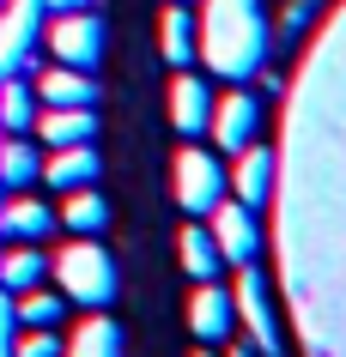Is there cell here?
Wrapping results in <instances>:
<instances>
[{
	"label": "cell",
	"instance_id": "17",
	"mask_svg": "<svg viewBox=\"0 0 346 357\" xmlns=\"http://www.w3.org/2000/svg\"><path fill=\"white\" fill-rule=\"evenodd\" d=\"M49 279V255H43L37 243H13L6 255H0V291H31V284Z\"/></svg>",
	"mask_w": 346,
	"mask_h": 357
},
{
	"label": "cell",
	"instance_id": "19",
	"mask_svg": "<svg viewBox=\"0 0 346 357\" xmlns=\"http://www.w3.org/2000/svg\"><path fill=\"white\" fill-rule=\"evenodd\" d=\"M182 273H189L194 284L201 279H219V266H225V255H219V243H212V230L207 225H182Z\"/></svg>",
	"mask_w": 346,
	"mask_h": 357
},
{
	"label": "cell",
	"instance_id": "24",
	"mask_svg": "<svg viewBox=\"0 0 346 357\" xmlns=\"http://www.w3.org/2000/svg\"><path fill=\"white\" fill-rule=\"evenodd\" d=\"M310 19H316V0H291V6H286V37H298Z\"/></svg>",
	"mask_w": 346,
	"mask_h": 357
},
{
	"label": "cell",
	"instance_id": "27",
	"mask_svg": "<svg viewBox=\"0 0 346 357\" xmlns=\"http://www.w3.org/2000/svg\"><path fill=\"white\" fill-rule=\"evenodd\" d=\"M194 357H219V345H201V351H194Z\"/></svg>",
	"mask_w": 346,
	"mask_h": 357
},
{
	"label": "cell",
	"instance_id": "8",
	"mask_svg": "<svg viewBox=\"0 0 346 357\" xmlns=\"http://www.w3.org/2000/svg\"><path fill=\"white\" fill-rule=\"evenodd\" d=\"M189 327L201 345H225L231 333H237V297H231L219 279H201L189 297Z\"/></svg>",
	"mask_w": 346,
	"mask_h": 357
},
{
	"label": "cell",
	"instance_id": "25",
	"mask_svg": "<svg viewBox=\"0 0 346 357\" xmlns=\"http://www.w3.org/2000/svg\"><path fill=\"white\" fill-rule=\"evenodd\" d=\"M37 6H49V13H73V6H92V0H37Z\"/></svg>",
	"mask_w": 346,
	"mask_h": 357
},
{
	"label": "cell",
	"instance_id": "9",
	"mask_svg": "<svg viewBox=\"0 0 346 357\" xmlns=\"http://www.w3.org/2000/svg\"><path fill=\"white\" fill-rule=\"evenodd\" d=\"M231 188H237L243 206L261 212L273 194H280V151H273V146H243V151H237V176H231Z\"/></svg>",
	"mask_w": 346,
	"mask_h": 357
},
{
	"label": "cell",
	"instance_id": "2",
	"mask_svg": "<svg viewBox=\"0 0 346 357\" xmlns=\"http://www.w3.org/2000/svg\"><path fill=\"white\" fill-rule=\"evenodd\" d=\"M49 273H55L61 297H67V303H79V309H110V303H115V291H122L110 248L97 243V236H73V243H67V248L55 255V261H49Z\"/></svg>",
	"mask_w": 346,
	"mask_h": 357
},
{
	"label": "cell",
	"instance_id": "4",
	"mask_svg": "<svg viewBox=\"0 0 346 357\" xmlns=\"http://www.w3.org/2000/svg\"><path fill=\"white\" fill-rule=\"evenodd\" d=\"M49 55H55L61 67H85V73H92L97 61H103V19H97L92 6L55 13V24H49Z\"/></svg>",
	"mask_w": 346,
	"mask_h": 357
},
{
	"label": "cell",
	"instance_id": "22",
	"mask_svg": "<svg viewBox=\"0 0 346 357\" xmlns=\"http://www.w3.org/2000/svg\"><path fill=\"white\" fill-rule=\"evenodd\" d=\"M19 327H55L61 315H67V297L61 291H43V284H31V291H19Z\"/></svg>",
	"mask_w": 346,
	"mask_h": 357
},
{
	"label": "cell",
	"instance_id": "1",
	"mask_svg": "<svg viewBox=\"0 0 346 357\" xmlns=\"http://www.w3.org/2000/svg\"><path fill=\"white\" fill-rule=\"evenodd\" d=\"M268 13L261 0H201V19H194V55L207 61V73L243 85L268 67Z\"/></svg>",
	"mask_w": 346,
	"mask_h": 357
},
{
	"label": "cell",
	"instance_id": "26",
	"mask_svg": "<svg viewBox=\"0 0 346 357\" xmlns=\"http://www.w3.org/2000/svg\"><path fill=\"white\" fill-rule=\"evenodd\" d=\"M225 345H231V339H225ZM225 357H261V351H255V345H231Z\"/></svg>",
	"mask_w": 346,
	"mask_h": 357
},
{
	"label": "cell",
	"instance_id": "16",
	"mask_svg": "<svg viewBox=\"0 0 346 357\" xmlns=\"http://www.w3.org/2000/svg\"><path fill=\"white\" fill-rule=\"evenodd\" d=\"M37 176H43V151L31 146V133H6L0 139V188L24 194Z\"/></svg>",
	"mask_w": 346,
	"mask_h": 357
},
{
	"label": "cell",
	"instance_id": "13",
	"mask_svg": "<svg viewBox=\"0 0 346 357\" xmlns=\"http://www.w3.org/2000/svg\"><path fill=\"white\" fill-rule=\"evenodd\" d=\"M61 357H128V339H122V327L110 315L92 309V321H79L73 339H61Z\"/></svg>",
	"mask_w": 346,
	"mask_h": 357
},
{
	"label": "cell",
	"instance_id": "20",
	"mask_svg": "<svg viewBox=\"0 0 346 357\" xmlns=\"http://www.w3.org/2000/svg\"><path fill=\"white\" fill-rule=\"evenodd\" d=\"M37 121V85H24V73L0 79V128L6 133H31Z\"/></svg>",
	"mask_w": 346,
	"mask_h": 357
},
{
	"label": "cell",
	"instance_id": "6",
	"mask_svg": "<svg viewBox=\"0 0 346 357\" xmlns=\"http://www.w3.org/2000/svg\"><path fill=\"white\" fill-rule=\"evenodd\" d=\"M237 321L250 327V345L261 357H280V321H273V303H268V273H255V261L237 279Z\"/></svg>",
	"mask_w": 346,
	"mask_h": 357
},
{
	"label": "cell",
	"instance_id": "21",
	"mask_svg": "<svg viewBox=\"0 0 346 357\" xmlns=\"http://www.w3.org/2000/svg\"><path fill=\"white\" fill-rule=\"evenodd\" d=\"M55 225H67L73 236H103V225H110V206H103V194H97V188H73Z\"/></svg>",
	"mask_w": 346,
	"mask_h": 357
},
{
	"label": "cell",
	"instance_id": "23",
	"mask_svg": "<svg viewBox=\"0 0 346 357\" xmlns=\"http://www.w3.org/2000/svg\"><path fill=\"white\" fill-rule=\"evenodd\" d=\"M13 357H61V333L55 327H24L19 345H13Z\"/></svg>",
	"mask_w": 346,
	"mask_h": 357
},
{
	"label": "cell",
	"instance_id": "15",
	"mask_svg": "<svg viewBox=\"0 0 346 357\" xmlns=\"http://www.w3.org/2000/svg\"><path fill=\"white\" fill-rule=\"evenodd\" d=\"M31 133H37L43 146H85V139H97V109H43L37 121H31Z\"/></svg>",
	"mask_w": 346,
	"mask_h": 357
},
{
	"label": "cell",
	"instance_id": "7",
	"mask_svg": "<svg viewBox=\"0 0 346 357\" xmlns=\"http://www.w3.org/2000/svg\"><path fill=\"white\" fill-rule=\"evenodd\" d=\"M207 230H212V243H219V255L231 266H250L261 255V225H255V206H243V200H219Z\"/></svg>",
	"mask_w": 346,
	"mask_h": 357
},
{
	"label": "cell",
	"instance_id": "11",
	"mask_svg": "<svg viewBox=\"0 0 346 357\" xmlns=\"http://www.w3.org/2000/svg\"><path fill=\"white\" fill-rule=\"evenodd\" d=\"M212 121V85L194 73H176L171 79V128L182 133V139H201Z\"/></svg>",
	"mask_w": 346,
	"mask_h": 357
},
{
	"label": "cell",
	"instance_id": "3",
	"mask_svg": "<svg viewBox=\"0 0 346 357\" xmlns=\"http://www.w3.org/2000/svg\"><path fill=\"white\" fill-rule=\"evenodd\" d=\"M176 206L182 212H194V218H207L219 200H225V188H231V176H225V164H219V151H207V146H182L176 151Z\"/></svg>",
	"mask_w": 346,
	"mask_h": 357
},
{
	"label": "cell",
	"instance_id": "29",
	"mask_svg": "<svg viewBox=\"0 0 346 357\" xmlns=\"http://www.w3.org/2000/svg\"><path fill=\"white\" fill-rule=\"evenodd\" d=\"M182 6H189V0H182Z\"/></svg>",
	"mask_w": 346,
	"mask_h": 357
},
{
	"label": "cell",
	"instance_id": "14",
	"mask_svg": "<svg viewBox=\"0 0 346 357\" xmlns=\"http://www.w3.org/2000/svg\"><path fill=\"white\" fill-rule=\"evenodd\" d=\"M49 230H55V212L43 206V200H31V194H13L0 206V236L6 243H43Z\"/></svg>",
	"mask_w": 346,
	"mask_h": 357
},
{
	"label": "cell",
	"instance_id": "18",
	"mask_svg": "<svg viewBox=\"0 0 346 357\" xmlns=\"http://www.w3.org/2000/svg\"><path fill=\"white\" fill-rule=\"evenodd\" d=\"M158 49H164L171 67H189L194 61V13L182 6V0L164 6V19H158Z\"/></svg>",
	"mask_w": 346,
	"mask_h": 357
},
{
	"label": "cell",
	"instance_id": "10",
	"mask_svg": "<svg viewBox=\"0 0 346 357\" xmlns=\"http://www.w3.org/2000/svg\"><path fill=\"white\" fill-rule=\"evenodd\" d=\"M97 176H103V164H97V146L85 139V146H55L37 182H49L55 194H73V188H97Z\"/></svg>",
	"mask_w": 346,
	"mask_h": 357
},
{
	"label": "cell",
	"instance_id": "12",
	"mask_svg": "<svg viewBox=\"0 0 346 357\" xmlns=\"http://www.w3.org/2000/svg\"><path fill=\"white\" fill-rule=\"evenodd\" d=\"M37 103L43 109H97V79L85 73V67H49V73L37 79Z\"/></svg>",
	"mask_w": 346,
	"mask_h": 357
},
{
	"label": "cell",
	"instance_id": "5",
	"mask_svg": "<svg viewBox=\"0 0 346 357\" xmlns=\"http://www.w3.org/2000/svg\"><path fill=\"white\" fill-rule=\"evenodd\" d=\"M207 133L219 139V151H243V146H255V133H261V97L255 91H225V97H212V121H207Z\"/></svg>",
	"mask_w": 346,
	"mask_h": 357
},
{
	"label": "cell",
	"instance_id": "28",
	"mask_svg": "<svg viewBox=\"0 0 346 357\" xmlns=\"http://www.w3.org/2000/svg\"><path fill=\"white\" fill-rule=\"evenodd\" d=\"M6 6H13V0H0V13H6Z\"/></svg>",
	"mask_w": 346,
	"mask_h": 357
}]
</instances>
